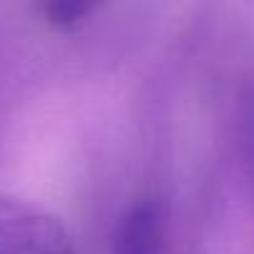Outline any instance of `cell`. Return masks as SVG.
I'll return each instance as SVG.
<instances>
[{
    "instance_id": "cell-1",
    "label": "cell",
    "mask_w": 254,
    "mask_h": 254,
    "mask_svg": "<svg viewBox=\"0 0 254 254\" xmlns=\"http://www.w3.org/2000/svg\"><path fill=\"white\" fill-rule=\"evenodd\" d=\"M0 254H75V244L50 209L0 194Z\"/></svg>"
},
{
    "instance_id": "cell-2",
    "label": "cell",
    "mask_w": 254,
    "mask_h": 254,
    "mask_svg": "<svg viewBox=\"0 0 254 254\" xmlns=\"http://www.w3.org/2000/svg\"><path fill=\"white\" fill-rule=\"evenodd\" d=\"M167 239V207L142 197L127 207L112 227L110 254H162Z\"/></svg>"
},
{
    "instance_id": "cell-3",
    "label": "cell",
    "mask_w": 254,
    "mask_h": 254,
    "mask_svg": "<svg viewBox=\"0 0 254 254\" xmlns=\"http://www.w3.org/2000/svg\"><path fill=\"white\" fill-rule=\"evenodd\" d=\"M92 5H77V3H50L45 5V15L58 28H75L82 18H87Z\"/></svg>"
}]
</instances>
